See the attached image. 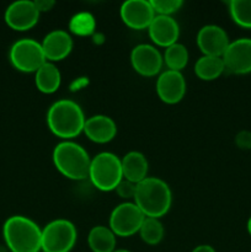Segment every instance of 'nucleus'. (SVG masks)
I'll return each mask as SVG.
<instances>
[{"label":"nucleus","mask_w":251,"mask_h":252,"mask_svg":"<svg viewBox=\"0 0 251 252\" xmlns=\"http://www.w3.org/2000/svg\"><path fill=\"white\" fill-rule=\"evenodd\" d=\"M134 203L145 217L161 218L169 212L172 194L169 185L159 177H147L137 185Z\"/></svg>","instance_id":"nucleus-1"},{"label":"nucleus","mask_w":251,"mask_h":252,"mask_svg":"<svg viewBox=\"0 0 251 252\" xmlns=\"http://www.w3.org/2000/svg\"><path fill=\"white\" fill-rule=\"evenodd\" d=\"M5 244L11 252H39L42 250V229L32 219L12 216L2 226Z\"/></svg>","instance_id":"nucleus-2"},{"label":"nucleus","mask_w":251,"mask_h":252,"mask_svg":"<svg viewBox=\"0 0 251 252\" xmlns=\"http://www.w3.org/2000/svg\"><path fill=\"white\" fill-rule=\"evenodd\" d=\"M85 121L80 106L66 98L56 101L47 112V125L51 132L65 140L78 137L84 130Z\"/></svg>","instance_id":"nucleus-3"},{"label":"nucleus","mask_w":251,"mask_h":252,"mask_svg":"<svg viewBox=\"0 0 251 252\" xmlns=\"http://www.w3.org/2000/svg\"><path fill=\"white\" fill-rule=\"evenodd\" d=\"M52 159L56 169L66 179L80 181L89 177L91 159L78 143L70 140L61 142L54 148Z\"/></svg>","instance_id":"nucleus-4"},{"label":"nucleus","mask_w":251,"mask_h":252,"mask_svg":"<svg viewBox=\"0 0 251 252\" xmlns=\"http://www.w3.org/2000/svg\"><path fill=\"white\" fill-rule=\"evenodd\" d=\"M89 179L100 191L110 192L116 189L123 179L121 159L113 153H98L91 159Z\"/></svg>","instance_id":"nucleus-5"},{"label":"nucleus","mask_w":251,"mask_h":252,"mask_svg":"<svg viewBox=\"0 0 251 252\" xmlns=\"http://www.w3.org/2000/svg\"><path fill=\"white\" fill-rule=\"evenodd\" d=\"M76 228L70 220H52L42 229V251L70 252L76 243Z\"/></svg>","instance_id":"nucleus-6"},{"label":"nucleus","mask_w":251,"mask_h":252,"mask_svg":"<svg viewBox=\"0 0 251 252\" xmlns=\"http://www.w3.org/2000/svg\"><path fill=\"white\" fill-rule=\"evenodd\" d=\"M10 62L24 73H36L47 62L42 44L33 38L17 39L10 48Z\"/></svg>","instance_id":"nucleus-7"},{"label":"nucleus","mask_w":251,"mask_h":252,"mask_svg":"<svg viewBox=\"0 0 251 252\" xmlns=\"http://www.w3.org/2000/svg\"><path fill=\"white\" fill-rule=\"evenodd\" d=\"M145 216L134 202H125L115 207L110 216V229L116 236L134 235L142 226Z\"/></svg>","instance_id":"nucleus-8"},{"label":"nucleus","mask_w":251,"mask_h":252,"mask_svg":"<svg viewBox=\"0 0 251 252\" xmlns=\"http://www.w3.org/2000/svg\"><path fill=\"white\" fill-rule=\"evenodd\" d=\"M225 70L238 75L251 73V38L243 37L230 41L223 54Z\"/></svg>","instance_id":"nucleus-9"},{"label":"nucleus","mask_w":251,"mask_h":252,"mask_svg":"<svg viewBox=\"0 0 251 252\" xmlns=\"http://www.w3.org/2000/svg\"><path fill=\"white\" fill-rule=\"evenodd\" d=\"M130 63L133 69L140 75L155 76L161 71L164 58L157 47L140 43L130 52Z\"/></svg>","instance_id":"nucleus-10"},{"label":"nucleus","mask_w":251,"mask_h":252,"mask_svg":"<svg viewBox=\"0 0 251 252\" xmlns=\"http://www.w3.org/2000/svg\"><path fill=\"white\" fill-rule=\"evenodd\" d=\"M41 12L32 0H17L5 10V21L16 31H26L38 22Z\"/></svg>","instance_id":"nucleus-11"},{"label":"nucleus","mask_w":251,"mask_h":252,"mask_svg":"<svg viewBox=\"0 0 251 252\" xmlns=\"http://www.w3.org/2000/svg\"><path fill=\"white\" fill-rule=\"evenodd\" d=\"M120 14L122 21L133 30L148 29L157 15L147 0H127L121 5Z\"/></svg>","instance_id":"nucleus-12"},{"label":"nucleus","mask_w":251,"mask_h":252,"mask_svg":"<svg viewBox=\"0 0 251 252\" xmlns=\"http://www.w3.org/2000/svg\"><path fill=\"white\" fill-rule=\"evenodd\" d=\"M157 94L160 100L169 105L180 102L186 94V80L181 71L165 70L157 79Z\"/></svg>","instance_id":"nucleus-13"},{"label":"nucleus","mask_w":251,"mask_h":252,"mask_svg":"<svg viewBox=\"0 0 251 252\" xmlns=\"http://www.w3.org/2000/svg\"><path fill=\"white\" fill-rule=\"evenodd\" d=\"M229 43L228 33L218 25H206L197 33V46L203 56L223 57Z\"/></svg>","instance_id":"nucleus-14"},{"label":"nucleus","mask_w":251,"mask_h":252,"mask_svg":"<svg viewBox=\"0 0 251 252\" xmlns=\"http://www.w3.org/2000/svg\"><path fill=\"white\" fill-rule=\"evenodd\" d=\"M149 37L160 47H170L176 43L180 36V27L176 20L166 15H155L152 24L148 27Z\"/></svg>","instance_id":"nucleus-15"},{"label":"nucleus","mask_w":251,"mask_h":252,"mask_svg":"<svg viewBox=\"0 0 251 252\" xmlns=\"http://www.w3.org/2000/svg\"><path fill=\"white\" fill-rule=\"evenodd\" d=\"M47 62H59L66 58L73 49L71 36L64 30H53L44 36L41 42Z\"/></svg>","instance_id":"nucleus-16"},{"label":"nucleus","mask_w":251,"mask_h":252,"mask_svg":"<svg viewBox=\"0 0 251 252\" xmlns=\"http://www.w3.org/2000/svg\"><path fill=\"white\" fill-rule=\"evenodd\" d=\"M83 132L91 142L105 144L116 137L117 126L115 121L108 116L95 115L86 118Z\"/></svg>","instance_id":"nucleus-17"},{"label":"nucleus","mask_w":251,"mask_h":252,"mask_svg":"<svg viewBox=\"0 0 251 252\" xmlns=\"http://www.w3.org/2000/svg\"><path fill=\"white\" fill-rule=\"evenodd\" d=\"M121 164H122V174L123 179L128 180V181L133 182V184H139L143 180L147 179L148 175V160L144 154L140 152H133L127 153L125 157L121 159Z\"/></svg>","instance_id":"nucleus-18"},{"label":"nucleus","mask_w":251,"mask_h":252,"mask_svg":"<svg viewBox=\"0 0 251 252\" xmlns=\"http://www.w3.org/2000/svg\"><path fill=\"white\" fill-rule=\"evenodd\" d=\"M34 83L37 89L43 94H53L59 89L62 75L58 66L52 62H46L34 73Z\"/></svg>","instance_id":"nucleus-19"},{"label":"nucleus","mask_w":251,"mask_h":252,"mask_svg":"<svg viewBox=\"0 0 251 252\" xmlns=\"http://www.w3.org/2000/svg\"><path fill=\"white\" fill-rule=\"evenodd\" d=\"M88 244L93 252H113L116 250V235L107 226L96 225L89 231Z\"/></svg>","instance_id":"nucleus-20"},{"label":"nucleus","mask_w":251,"mask_h":252,"mask_svg":"<svg viewBox=\"0 0 251 252\" xmlns=\"http://www.w3.org/2000/svg\"><path fill=\"white\" fill-rule=\"evenodd\" d=\"M225 70L221 57L202 56L194 64V73L201 80L211 81L218 79Z\"/></svg>","instance_id":"nucleus-21"},{"label":"nucleus","mask_w":251,"mask_h":252,"mask_svg":"<svg viewBox=\"0 0 251 252\" xmlns=\"http://www.w3.org/2000/svg\"><path fill=\"white\" fill-rule=\"evenodd\" d=\"M162 58L169 70L181 71L188 63V51L184 44L176 42L165 49Z\"/></svg>","instance_id":"nucleus-22"},{"label":"nucleus","mask_w":251,"mask_h":252,"mask_svg":"<svg viewBox=\"0 0 251 252\" xmlns=\"http://www.w3.org/2000/svg\"><path fill=\"white\" fill-rule=\"evenodd\" d=\"M138 233H139L140 238H142V240L144 241L145 244L155 246L159 243H161L165 231L164 226L160 223L159 219L145 217V219L143 220V224Z\"/></svg>","instance_id":"nucleus-23"},{"label":"nucleus","mask_w":251,"mask_h":252,"mask_svg":"<svg viewBox=\"0 0 251 252\" xmlns=\"http://www.w3.org/2000/svg\"><path fill=\"white\" fill-rule=\"evenodd\" d=\"M69 30L76 36L84 37L94 34L96 30L95 17L88 11L78 12L69 21Z\"/></svg>","instance_id":"nucleus-24"},{"label":"nucleus","mask_w":251,"mask_h":252,"mask_svg":"<svg viewBox=\"0 0 251 252\" xmlns=\"http://www.w3.org/2000/svg\"><path fill=\"white\" fill-rule=\"evenodd\" d=\"M229 14L238 26L251 29V0L229 1Z\"/></svg>","instance_id":"nucleus-25"},{"label":"nucleus","mask_w":251,"mask_h":252,"mask_svg":"<svg viewBox=\"0 0 251 252\" xmlns=\"http://www.w3.org/2000/svg\"><path fill=\"white\" fill-rule=\"evenodd\" d=\"M150 2L155 14L166 16H171V14L176 12L184 5L181 0H150Z\"/></svg>","instance_id":"nucleus-26"},{"label":"nucleus","mask_w":251,"mask_h":252,"mask_svg":"<svg viewBox=\"0 0 251 252\" xmlns=\"http://www.w3.org/2000/svg\"><path fill=\"white\" fill-rule=\"evenodd\" d=\"M135 189H137V184L128 181V180L122 179L120 184L117 185L115 191L117 192L118 196L123 199H134Z\"/></svg>","instance_id":"nucleus-27"},{"label":"nucleus","mask_w":251,"mask_h":252,"mask_svg":"<svg viewBox=\"0 0 251 252\" xmlns=\"http://www.w3.org/2000/svg\"><path fill=\"white\" fill-rule=\"evenodd\" d=\"M235 144L241 150H251V132L240 130L235 135Z\"/></svg>","instance_id":"nucleus-28"},{"label":"nucleus","mask_w":251,"mask_h":252,"mask_svg":"<svg viewBox=\"0 0 251 252\" xmlns=\"http://www.w3.org/2000/svg\"><path fill=\"white\" fill-rule=\"evenodd\" d=\"M34 4L39 12H46L52 10V7L56 5V1L54 0H34Z\"/></svg>","instance_id":"nucleus-29"},{"label":"nucleus","mask_w":251,"mask_h":252,"mask_svg":"<svg viewBox=\"0 0 251 252\" xmlns=\"http://www.w3.org/2000/svg\"><path fill=\"white\" fill-rule=\"evenodd\" d=\"M192 252H216V250L211 245H198L192 250Z\"/></svg>","instance_id":"nucleus-30"},{"label":"nucleus","mask_w":251,"mask_h":252,"mask_svg":"<svg viewBox=\"0 0 251 252\" xmlns=\"http://www.w3.org/2000/svg\"><path fill=\"white\" fill-rule=\"evenodd\" d=\"M248 233H249V235L251 236V217L250 218H249V220H248Z\"/></svg>","instance_id":"nucleus-31"},{"label":"nucleus","mask_w":251,"mask_h":252,"mask_svg":"<svg viewBox=\"0 0 251 252\" xmlns=\"http://www.w3.org/2000/svg\"><path fill=\"white\" fill-rule=\"evenodd\" d=\"M7 251H9V249H7L6 246L0 245V252H7Z\"/></svg>","instance_id":"nucleus-32"},{"label":"nucleus","mask_w":251,"mask_h":252,"mask_svg":"<svg viewBox=\"0 0 251 252\" xmlns=\"http://www.w3.org/2000/svg\"><path fill=\"white\" fill-rule=\"evenodd\" d=\"M113 252H132V251H129V250H125V249H118V250H117V249H116V250L113 251Z\"/></svg>","instance_id":"nucleus-33"}]
</instances>
